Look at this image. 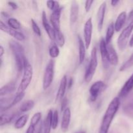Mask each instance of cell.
<instances>
[{"instance_id": "cell-1", "label": "cell", "mask_w": 133, "mask_h": 133, "mask_svg": "<svg viewBox=\"0 0 133 133\" xmlns=\"http://www.w3.org/2000/svg\"><path fill=\"white\" fill-rule=\"evenodd\" d=\"M119 106L120 101L119 97H115L112 100L103 117L99 133H108L112 122L116 114Z\"/></svg>"}, {"instance_id": "cell-2", "label": "cell", "mask_w": 133, "mask_h": 133, "mask_svg": "<svg viewBox=\"0 0 133 133\" xmlns=\"http://www.w3.org/2000/svg\"><path fill=\"white\" fill-rule=\"evenodd\" d=\"M9 44L10 50L14 55L17 70L19 72H22L23 71L24 61L26 58L24 54V49L20 44L14 40H10Z\"/></svg>"}, {"instance_id": "cell-3", "label": "cell", "mask_w": 133, "mask_h": 133, "mask_svg": "<svg viewBox=\"0 0 133 133\" xmlns=\"http://www.w3.org/2000/svg\"><path fill=\"white\" fill-rule=\"evenodd\" d=\"M32 75H33L32 67L26 58L24 61L23 77H22L21 83L17 90V94L23 93L28 88L31 81H32Z\"/></svg>"}, {"instance_id": "cell-4", "label": "cell", "mask_w": 133, "mask_h": 133, "mask_svg": "<svg viewBox=\"0 0 133 133\" xmlns=\"http://www.w3.org/2000/svg\"><path fill=\"white\" fill-rule=\"evenodd\" d=\"M97 66V49L96 48H92V52H91L90 60L89 65L86 71L85 75H84V81L87 83H90L92 81L95 72H96V68Z\"/></svg>"}, {"instance_id": "cell-5", "label": "cell", "mask_w": 133, "mask_h": 133, "mask_svg": "<svg viewBox=\"0 0 133 133\" xmlns=\"http://www.w3.org/2000/svg\"><path fill=\"white\" fill-rule=\"evenodd\" d=\"M132 30L133 21L130 22V23H129V24L127 25V27L122 31V32H121L120 35H119V37H118L117 43H118V48H119V49H120V50L122 51L124 49H125Z\"/></svg>"}, {"instance_id": "cell-6", "label": "cell", "mask_w": 133, "mask_h": 133, "mask_svg": "<svg viewBox=\"0 0 133 133\" xmlns=\"http://www.w3.org/2000/svg\"><path fill=\"white\" fill-rule=\"evenodd\" d=\"M54 68L55 61L53 60H51L47 64L44 71L43 77V88L44 90L48 89L53 83L54 77Z\"/></svg>"}, {"instance_id": "cell-7", "label": "cell", "mask_w": 133, "mask_h": 133, "mask_svg": "<svg viewBox=\"0 0 133 133\" xmlns=\"http://www.w3.org/2000/svg\"><path fill=\"white\" fill-rule=\"evenodd\" d=\"M105 88V84L101 81L95 82L90 88V99L91 101H95L98 97L99 95Z\"/></svg>"}, {"instance_id": "cell-8", "label": "cell", "mask_w": 133, "mask_h": 133, "mask_svg": "<svg viewBox=\"0 0 133 133\" xmlns=\"http://www.w3.org/2000/svg\"><path fill=\"white\" fill-rule=\"evenodd\" d=\"M92 30H93L92 19V18H90L87 19L84 27V40L87 49H88L90 45L91 41H92Z\"/></svg>"}, {"instance_id": "cell-9", "label": "cell", "mask_w": 133, "mask_h": 133, "mask_svg": "<svg viewBox=\"0 0 133 133\" xmlns=\"http://www.w3.org/2000/svg\"><path fill=\"white\" fill-rule=\"evenodd\" d=\"M99 49L101 53V60H102L103 66L105 69L108 68L110 66V61H109V53H108L107 45L105 39L101 38L100 40Z\"/></svg>"}, {"instance_id": "cell-10", "label": "cell", "mask_w": 133, "mask_h": 133, "mask_svg": "<svg viewBox=\"0 0 133 133\" xmlns=\"http://www.w3.org/2000/svg\"><path fill=\"white\" fill-rule=\"evenodd\" d=\"M0 29H1V31L9 34V35L12 36L13 38H14L18 41H23L25 38V35L22 32L17 31L16 30H14L12 29L9 27L3 22V21L0 22Z\"/></svg>"}, {"instance_id": "cell-11", "label": "cell", "mask_w": 133, "mask_h": 133, "mask_svg": "<svg viewBox=\"0 0 133 133\" xmlns=\"http://www.w3.org/2000/svg\"><path fill=\"white\" fill-rule=\"evenodd\" d=\"M62 9L55 10L52 12L50 16V22L52 24V27H53L55 31H61V15Z\"/></svg>"}, {"instance_id": "cell-12", "label": "cell", "mask_w": 133, "mask_h": 133, "mask_svg": "<svg viewBox=\"0 0 133 133\" xmlns=\"http://www.w3.org/2000/svg\"><path fill=\"white\" fill-rule=\"evenodd\" d=\"M42 25L44 26V28L45 29V31L48 33L49 38L52 41H55V30L51 27V26L49 25L47 19L46 13L45 11H43L42 13Z\"/></svg>"}, {"instance_id": "cell-13", "label": "cell", "mask_w": 133, "mask_h": 133, "mask_svg": "<svg viewBox=\"0 0 133 133\" xmlns=\"http://www.w3.org/2000/svg\"><path fill=\"white\" fill-rule=\"evenodd\" d=\"M68 87V78L66 75H64L61 80L59 88H58V92H57V96H56L55 101H62V99L64 97L65 92H66V88Z\"/></svg>"}, {"instance_id": "cell-14", "label": "cell", "mask_w": 133, "mask_h": 133, "mask_svg": "<svg viewBox=\"0 0 133 133\" xmlns=\"http://www.w3.org/2000/svg\"><path fill=\"white\" fill-rule=\"evenodd\" d=\"M106 9L107 3L105 1H104L100 5L98 11H97V29H98L99 32H101L103 29Z\"/></svg>"}, {"instance_id": "cell-15", "label": "cell", "mask_w": 133, "mask_h": 133, "mask_svg": "<svg viewBox=\"0 0 133 133\" xmlns=\"http://www.w3.org/2000/svg\"><path fill=\"white\" fill-rule=\"evenodd\" d=\"M70 119H71V110L70 108H67L63 112L62 114V122H61V130L62 132H66L68 131Z\"/></svg>"}, {"instance_id": "cell-16", "label": "cell", "mask_w": 133, "mask_h": 133, "mask_svg": "<svg viewBox=\"0 0 133 133\" xmlns=\"http://www.w3.org/2000/svg\"><path fill=\"white\" fill-rule=\"evenodd\" d=\"M133 89V73L129 78L127 79V81L125 83L124 85L122 88L119 92V97H126Z\"/></svg>"}, {"instance_id": "cell-17", "label": "cell", "mask_w": 133, "mask_h": 133, "mask_svg": "<svg viewBox=\"0 0 133 133\" xmlns=\"http://www.w3.org/2000/svg\"><path fill=\"white\" fill-rule=\"evenodd\" d=\"M79 4L75 1L71 2V7H70V20L71 25H73L77 21L78 16H79Z\"/></svg>"}, {"instance_id": "cell-18", "label": "cell", "mask_w": 133, "mask_h": 133, "mask_svg": "<svg viewBox=\"0 0 133 133\" xmlns=\"http://www.w3.org/2000/svg\"><path fill=\"white\" fill-rule=\"evenodd\" d=\"M127 13L126 12H122L120 14L118 15L116 20L115 23H114V29L115 31L119 32L121 31L122 27H123L124 24L125 23L126 20H127Z\"/></svg>"}, {"instance_id": "cell-19", "label": "cell", "mask_w": 133, "mask_h": 133, "mask_svg": "<svg viewBox=\"0 0 133 133\" xmlns=\"http://www.w3.org/2000/svg\"><path fill=\"white\" fill-rule=\"evenodd\" d=\"M78 46H79V64H81L84 61L86 56V46L84 42L82 40L80 36H78Z\"/></svg>"}, {"instance_id": "cell-20", "label": "cell", "mask_w": 133, "mask_h": 133, "mask_svg": "<svg viewBox=\"0 0 133 133\" xmlns=\"http://www.w3.org/2000/svg\"><path fill=\"white\" fill-rule=\"evenodd\" d=\"M107 49L110 64L113 66H116L118 64V56L115 49L113 48L112 45L110 44L107 45Z\"/></svg>"}, {"instance_id": "cell-21", "label": "cell", "mask_w": 133, "mask_h": 133, "mask_svg": "<svg viewBox=\"0 0 133 133\" xmlns=\"http://www.w3.org/2000/svg\"><path fill=\"white\" fill-rule=\"evenodd\" d=\"M53 112L52 110H49L47 114L45 119L44 122V132L43 133H50L51 129L52 127V118H53Z\"/></svg>"}, {"instance_id": "cell-22", "label": "cell", "mask_w": 133, "mask_h": 133, "mask_svg": "<svg viewBox=\"0 0 133 133\" xmlns=\"http://www.w3.org/2000/svg\"><path fill=\"white\" fill-rule=\"evenodd\" d=\"M16 90V84L13 81L10 82V83H7L3 87H2L0 89V96L2 97L3 96H6V95L10 94L14 92Z\"/></svg>"}, {"instance_id": "cell-23", "label": "cell", "mask_w": 133, "mask_h": 133, "mask_svg": "<svg viewBox=\"0 0 133 133\" xmlns=\"http://www.w3.org/2000/svg\"><path fill=\"white\" fill-rule=\"evenodd\" d=\"M114 31H115V29H114V23L112 22V23H110V24H109V25L108 26L107 30L106 36H105V41H106L107 45H109V44H110L112 38L113 36H114Z\"/></svg>"}, {"instance_id": "cell-24", "label": "cell", "mask_w": 133, "mask_h": 133, "mask_svg": "<svg viewBox=\"0 0 133 133\" xmlns=\"http://www.w3.org/2000/svg\"><path fill=\"white\" fill-rule=\"evenodd\" d=\"M29 116L28 115H23L21 116L19 118H18V119L16 120V122H15V124H14V127H15L16 129H21L23 128L25 125L27 123V120H28Z\"/></svg>"}, {"instance_id": "cell-25", "label": "cell", "mask_w": 133, "mask_h": 133, "mask_svg": "<svg viewBox=\"0 0 133 133\" xmlns=\"http://www.w3.org/2000/svg\"><path fill=\"white\" fill-rule=\"evenodd\" d=\"M35 106V102L32 100H27L25 101L20 106L19 110L21 112H25L29 111Z\"/></svg>"}, {"instance_id": "cell-26", "label": "cell", "mask_w": 133, "mask_h": 133, "mask_svg": "<svg viewBox=\"0 0 133 133\" xmlns=\"http://www.w3.org/2000/svg\"><path fill=\"white\" fill-rule=\"evenodd\" d=\"M16 116V114H10V115L3 114H1V116H0V125H1V126H3L4 125L10 123L14 119Z\"/></svg>"}, {"instance_id": "cell-27", "label": "cell", "mask_w": 133, "mask_h": 133, "mask_svg": "<svg viewBox=\"0 0 133 133\" xmlns=\"http://www.w3.org/2000/svg\"><path fill=\"white\" fill-rule=\"evenodd\" d=\"M55 41L57 45L60 47H63L65 44V38L61 31H55Z\"/></svg>"}, {"instance_id": "cell-28", "label": "cell", "mask_w": 133, "mask_h": 133, "mask_svg": "<svg viewBox=\"0 0 133 133\" xmlns=\"http://www.w3.org/2000/svg\"><path fill=\"white\" fill-rule=\"evenodd\" d=\"M49 55H50V57L52 58H55L58 57L60 53V50L57 44H53L50 45L49 49Z\"/></svg>"}, {"instance_id": "cell-29", "label": "cell", "mask_w": 133, "mask_h": 133, "mask_svg": "<svg viewBox=\"0 0 133 133\" xmlns=\"http://www.w3.org/2000/svg\"><path fill=\"white\" fill-rule=\"evenodd\" d=\"M8 25L9 27L14 30L19 29L21 27V24L19 21L14 18H9L7 20Z\"/></svg>"}, {"instance_id": "cell-30", "label": "cell", "mask_w": 133, "mask_h": 133, "mask_svg": "<svg viewBox=\"0 0 133 133\" xmlns=\"http://www.w3.org/2000/svg\"><path fill=\"white\" fill-rule=\"evenodd\" d=\"M132 66H133V53L131 55V56L129 57V58L126 62H125L124 63L122 64V66H121L120 68H119V71H125V70H127V69L132 67Z\"/></svg>"}, {"instance_id": "cell-31", "label": "cell", "mask_w": 133, "mask_h": 133, "mask_svg": "<svg viewBox=\"0 0 133 133\" xmlns=\"http://www.w3.org/2000/svg\"><path fill=\"white\" fill-rule=\"evenodd\" d=\"M24 96H25V92H23V93H19V94L16 93V96L13 98V100L12 101L11 104H10L9 109H10V108H12V107H14V105L18 104L19 102H20V101H22V99L24 97Z\"/></svg>"}, {"instance_id": "cell-32", "label": "cell", "mask_w": 133, "mask_h": 133, "mask_svg": "<svg viewBox=\"0 0 133 133\" xmlns=\"http://www.w3.org/2000/svg\"><path fill=\"white\" fill-rule=\"evenodd\" d=\"M41 118H42L41 112L35 113V114L33 115V116L32 117V118H31V122H30V125H32L36 127V125H37L38 124L39 122H40Z\"/></svg>"}, {"instance_id": "cell-33", "label": "cell", "mask_w": 133, "mask_h": 133, "mask_svg": "<svg viewBox=\"0 0 133 133\" xmlns=\"http://www.w3.org/2000/svg\"><path fill=\"white\" fill-rule=\"evenodd\" d=\"M46 5L47 6H48L50 10H51L53 12L55 11V10H58L59 9H61L59 3L57 2V1H48L46 2Z\"/></svg>"}, {"instance_id": "cell-34", "label": "cell", "mask_w": 133, "mask_h": 133, "mask_svg": "<svg viewBox=\"0 0 133 133\" xmlns=\"http://www.w3.org/2000/svg\"><path fill=\"white\" fill-rule=\"evenodd\" d=\"M58 124V112L55 110L53 112V118H52V129H56Z\"/></svg>"}, {"instance_id": "cell-35", "label": "cell", "mask_w": 133, "mask_h": 133, "mask_svg": "<svg viewBox=\"0 0 133 133\" xmlns=\"http://www.w3.org/2000/svg\"><path fill=\"white\" fill-rule=\"evenodd\" d=\"M31 27H32V31H34V32H35L37 36H41L42 33H41V31H40V27H39V26L38 25L36 22H35L33 19H31Z\"/></svg>"}, {"instance_id": "cell-36", "label": "cell", "mask_w": 133, "mask_h": 133, "mask_svg": "<svg viewBox=\"0 0 133 133\" xmlns=\"http://www.w3.org/2000/svg\"><path fill=\"white\" fill-rule=\"evenodd\" d=\"M67 105H68V100L66 97H64L62 100L61 101V112H64L66 109H67Z\"/></svg>"}, {"instance_id": "cell-37", "label": "cell", "mask_w": 133, "mask_h": 133, "mask_svg": "<svg viewBox=\"0 0 133 133\" xmlns=\"http://www.w3.org/2000/svg\"><path fill=\"white\" fill-rule=\"evenodd\" d=\"M94 3V1H87L85 2V10L87 12H88L92 7V4Z\"/></svg>"}, {"instance_id": "cell-38", "label": "cell", "mask_w": 133, "mask_h": 133, "mask_svg": "<svg viewBox=\"0 0 133 133\" xmlns=\"http://www.w3.org/2000/svg\"><path fill=\"white\" fill-rule=\"evenodd\" d=\"M126 110H128L131 115H133V98H132L131 102L129 103V104L128 105V109H127Z\"/></svg>"}, {"instance_id": "cell-39", "label": "cell", "mask_w": 133, "mask_h": 133, "mask_svg": "<svg viewBox=\"0 0 133 133\" xmlns=\"http://www.w3.org/2000/svg\"><path fill=\"white\" fill-rule=\"evenodd\" d=\"M7 3L8 5H9V6H10V7H11L13 10H16V9H18V5H17L16 3L13 2V1H9Z\"/></svg>"}, {"instance_id": "cell-40", "label": "cell", "mask_w": 133, "mask_h": 133, "mask_svg": "<svg viewBox=\"0 0 133 133\" xmlns=\"http://www.w3.org/2000/svg\"><path fill=\"white\" fill-rule=\"evenodd\" d=\"M35 126L32 125H30L29 126L28 129H27V131L25 133H35Z\"/></svg>"}, {"instance_id": "cell-41", "label": "cell", "mask_w": 133, "mask_h": 133, "mask_svg": "<svg viewBox=\"0 0 133 133\" xmlns=\"http://www.w3.org/2000/svg\"><path fill=\"white\" fill-rule=\"evenodd\" d=\"M73 84H74V79L72 77H70L68 81V88L70 89L73 86Z\"/></svg>"}, {"instance_id": "cell-42", "label": "cell", "mask_w": 133, "mask_h": 133, "mask_svg": "<svg viewBox=\"0 0 133 133\" xmlns=\"http://www.w3.org/2000/svg\"><path fill=\"white\" fill-rule=\"evenodd\" d=\"M127 20L129 21V23L132 22L133 21V10H131L129 12V14L128 18H127Z\"/></svg>"}, {"instance_id": "cell-43", "label": "cell", "mask_w": 133, "mask_h": 133, "mask_svg": "<svg viewBox=\"0 0 133 133\" xmlns=\"http://www.w3.org/2000/svg\"><path fill=\"white\" fill-rule=\"evenodd\" d=\"M4 53H5V50H4V48L2 45L0 46V58H2L3 55Z\"/></svg>"}, {"instance_id": "cell-44", "label": "cell", "mask_w": 133, "mask_h": 133, "mask_svg": "<svg viewBox=\"0 0 133 133\" xmlns=\"http://www.w3.org/2000/svg\"><path fill=\"white\" fill-rule=\"evenodd\" d=\"M1 16L3 17V18H9V14H8L6 12H1Z\"/></svg>"}, {"instance_id": "cell-45", "label": "cell", "mask_w": 133, "mask_h": 133, "mask_svg": "<svg viewBox=\"0 0 133 133\" xmlns=\"http://www.w3.org/2000/svg\"><path fill=\"white\" fill-rule=\"evenodd\" d=\"M118 3H119V1H116V0H112V1H111V5H112V6H116L117 4Z\"/></svg>"}, {"instance_id": "cell-46", "label": "cell", "mask_w": 133, "mask_h": 133, "mask_svg": "<svg viewBox=\"0 0 133 133\" xmlns=\"http://www.w3.org/2000/svg\"><path fill=\"white\" fill-rule=\"evenodd\" d=\"M129 46L130 47H133V35H132V36H131V38L130 39Z\"/></svg>"}, {"instance_id": "cell-47", "label": "cell", "mask_w": 133, "mask_h": 133, "mask_svg": "<svg viewBox=\"0 0 133 133\" xmlns=\"http://www.w3.org/2000/svg\"><path fill=\"white\" fill-rule=\"evenodd\" d=\"M76 133H86V132L84 131H79V132H77Z\"/></svg>"}]
</instances>
